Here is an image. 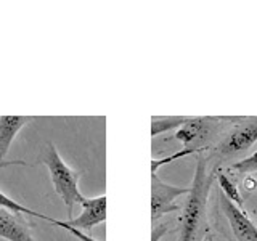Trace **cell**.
Returning a JSON list of instances; mask_svg holds the SVG:
<instances>
[{
    "instance_id": "obj_19",
    "label": "cell",
    "mask_w": 257,
    "mask_h": 241,
    "mask_svg": "<svg viewBox=\"0 0 257 241\" xmlns=\"http://www.w3.org/2000/svg\"><path fill=\"white\" fill-rule=\"evenodd\" d=\"M228 241H233V239H228Z\"/></svg>"
},
{
    "instance_id": "obj_9",
    "label": "cell",
    "mask_w": 257,
    "mask_h": 241,
    "mask_svg": "<svg viewBox=\"0 0 257 241\" xmlns=\"http://www.w3.org/2000/svg\"><path fill=\"white\" fill-rule=\"evenodd\" d=\"M32 119V116H0V161L7 156L15 137Z\"/></svg>"
},
{
    "instance_id": "obj_6",
    "label": "cell",
    "mask_w": 257,
    "mask_h": 241,
    "mask_svg": "<svg viewBox=\"0 0 257 241\" xmlns=\"http://www.w3.org/2000/svg\"><path fill=\"white\" fill-rule=\"evenodd\" d=\"M220 203L225 217L228 219L231 231L238 241H257V225L249 219L247 214L230 203V201L220 195Z\"/></svg>"
},
{
    "instance_id": "obj_18",
    "label": "cell",
    "mask_w": 257,
    "mask_h": 241,
    "mask_svg": "<svg viewBox=\"0 0 257 241\" xmlns=\"http://www.w3.org/2000/svg\"><path fill=\"white\" fill-rule=\"evenodd\" d=\"M206 241H214V239H212V236H207V239H206Z\"/></svg>"
},
{
    "instance_id": "obj_16",
    "label": "cell",
    "mask_w": 257,
    "mask_h": 241,
    "mask_svg": "<svg viewBox=\"0 0 257 241\" xmlns=\"http://www.w3.org/2000/svg\"><path fill=\"white\" fill-rule=\"evenodd\" d=\"M169 231V225L163 223V225H156L153 223V230H151V241H159L166 233Z\"/></svg>"
},
{
    "instance_id": "obj_15",
    "label": "cell",
    "mask_w": 257,
    "mask_h": 241,
    "mask_svg": "<svg viewBox=\"0 0 257 241\" xmlns=\"http://www.w3.org/2000/svg\"><path fill=\"white\" fill-rule=\"evenodd\" d=\"M47 222H50V223H53V225H56V227H61V228H64V230H68L71 235H74L79 241H98V239H95V238H92V236H88V235H85L84 231H80V230H77V228H74V227H71V225H68L64 220H55V219H52V217H48V220Z\"/></svg>"
},
{
    "instance_id": "obj_12",
    "label": "cell",
    "mask_w": 257,
    "mask_h": 241,
    "mask_svg": "<svg viewBox=\"0 0 257 241\" xmlns=\"http://www.w3.org/2000/svg\"><path fill=\"white\" fill-rule=\"evenodd\" d=\"M204 148H198V147H191V148H182L179 151L172 153V155H169L166 158H161V159H151V174H158L159 167H163L166 164H171L177 159H182V158H187V156H191V155H196V153H201Z\"/></svg>"
},
{
    "instance_id": "obj_11",
    "label": "cell",
    "mask_w": 257,
    "mask_h": 241,
    "mask_svg": "<svg viewBox=\"0 0 257 241\" xmlns=\"http://www.w3.org/2000/svg\"><path fill=\"white\" fill-rule=\"evenodd\" d=\"M217 182H219V187L222 190V195L227 198L230 203L235 204L239 211L246 212V207H244V201L241 198L239 191H238V187L235 183H233L227 175L223 172H217Z\"/></svg>"
},
{
    "instance_id": "obj_8",
    "label": "cell",
    "mask_w": 257,
    "mask_h": 241,
    "mask_svg": "<svg viewBox=\"0 0 257 241\" xmlns=\"http://www.w3.org/2000/svg\"><path fill=\"white\" fill-rule=\"evenodd\" d=\"M31 227H34V223L24 220L21 214L0 209V238L7 241H34Z\"/></svg>"
},
{
    "instance_id": "obj_5",
    "label": "cell",
    "mask_w": 257,
    "mask_h": 241,
    "mask_svg": "<svg viewBox=\"0 0 257 241\" xmlns=\"http://www.w3.org/2000/svg\"><path fill=\"white\" fill-rule=\"evenodd\" d=\"M82 206V212L76 219L64 220L71 227H74L80 231H90L95 225H100L106 220V196L96 198H85Z\"/></svg>"
},
{
    "instance_id": "obj_7",
    "label": "cell",
    "mask_w": 257,
    "mask_h": 241,
    "mask_svg": "<svg viewBox=\"0 0 257 241\" xmlns=\"http://www.w3.org/2000/svg\"><path fill=\"white\" fill-rule=\"evenodd\" d=\"M219 117L209 116H198L190 117L187 124H183L179 131L175 132L174 139L183 143V148H191V145L198 140H204L212 134L214 129L219 126Z\"/></svg>"
},
{
    "instance_id": "obj_1",
    "label": "cell",
    "mask_w": 257,
    "mask_h": 241,
    "mask_svg": "<svg viewBox=\"0 0 257 241\" xmlns=\"http://www.w3.org/2000/svg\"><path fill=\"white\" fill-rule=\"evenodd\" d=\"M214 182V171L207 172V159L199 156L188 191V201L180 215L179 241H198L207 230V198Z\"/></svg>"
},
{
    "instance_id": "obj_13",
    "label": "cell",
    "mask_w": 257,
    "mask_h": 241,
    "mask_svg": "<svg viewBox=\"0 0 257 241\" xmlns=\"http://www.w3.org/2000/svg\"><path fill=\"white\" fill-rule=\"evenodd\" d=\"M0 209H7V211H12L15 214L34 215V217H39V219H42V220H48V215H44V214H39V212L31 211V209L21 206L20 203H16L15 199H12V198H8L7 195H4L2 191H0Z\"/></svg>"
},
{
    "instance_id": "obj_17",
    "label": "cell",
    "mask_w": 257,
    "mask_h": 241,
    "mask_svg": "<svg viewBox=\"0 0 257 241\" xmlns=\"http://www.w3.org/2000/svg\"><path fill=\"white\" fill-rule=\"evenodd\" d=\"M10 166H29L26 161H0V169Z\"/></svg>"
},
{
    "instance_id": "obj_4",
    "label": "cell",
    "mask_w": 257,
    "mask_h": 241,
    "mask_svg": "<svg viewBox=\"0 0 257 241\" xmlns=\"http://www.w3.org/2000/svg\"><path fill=\"white\" fill-rule=\"evenodd\" d=\"M257 142V116L246 117L228 132V135L220 142L219 153L223 156L236 155L239 151L251 148Z\"/></svg>"
},
{
    "instance_id": "obj_3",
    "label": "cell",
    "mask_w": 257,
    "mask_h": 241,
    "mask_svg": "<svg viewBox=\"0 0 257 241\" xmlns=\"http://www.w3.org/2000/svg\"><path fill=\"white\" fill-rule=\"evenodd\" d=\"M190 187H177L161 180L158 174H151V220L155 223L159 217L179 211L175 203L182 195H188Z\"/></svg>"
},
{
    "instance_id": "obj_14",
    "label": "cell",
    "mask_w": 257,
    "mask_h": 241,
    "mask_svg": "<svg viewBox=\"0 0 257 241\" xmlns=\"http://www.w3.org/2000/svg\"><path fill=\"white\" fill-rule=\"evenodd\" d=\"M233 171H238L241 174H249V172H255L257 171V151H254L252 155H249L239 161H235L231 164Z\"/></svg>"
},
{
    "instance_id": "obj_10",
    "label": "cell",
    "mask_w": 257,
    "mask_h": 241,
    "mask_svg": "<svg viewBox=\"0 0 257 241\" xmlns=\"http://www.w3.org/2000/svg\"><path fill=\"white\" fill-rule=\"evenodd\" d=\"M188 116H153L151 117V137H158L174 129H179L188 123Z\"/></svg>"
},
{
    "instance_id": "obj_2",
    "label": "cell",
    "mask_w": 257,
    "mask_h": 241,
    "mask_svg": "<svg viewBox=\"0 0 257 241\" xmlns=\"http://www.w3.org/2000/svg\"><path fill=\"white\" fill-rule=\"evenodd\" d=\"M40 163H44L48 167V172H50L52 177V183H53V190L58 195L64 206L68 209V220L72 214V207H74L76 203L82 204L85 196L79 191L77 182L82 175V171H74L71 169L64 161L61 159V156L56 151L53 143H45V147L42 148V153L39 156Z\"/></svg>"
}]
</instances>
